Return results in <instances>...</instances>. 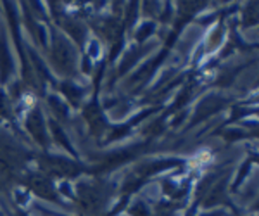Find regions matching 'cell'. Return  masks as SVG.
<instances>
[{"instance_id": "cell-1", "label": "cell", "mask_w": 259, "mask_h": 216, "mask_svg": "<svg viewBox=\"0 0 259 216\" xmlns=\"http://www.w3.org/2000/svg\"><path fill=\"white\" fill-rule=\"evenodd\" d=\"M9 126H0V187H18L24 173L30 169L36 151L28 147Z\"/></svg>"}, {"instance_id": "cell-2", "label": "cell", "mask_w": 259, "mask_h": 216, "mask_svg": "<svg viewBox=\"0 0 259 216\" xmlns=\"http://www.w3.org/2000/svg\"><path fill=\"white\" fill-rule=\"evenodd\" d=\"M73 190L78 216H104L111 199L118 192V184L107 175H85L78 178Z\"/></svg>"}, {"instance_id": "cell-3", "label": "cell", "mask_w": 259, "mask_h": 216, "mask_svg": "<svg viewBox=\"0 0 259 216\" xmlns=\"http://www.w3.org/2000/svg\"><path fill=\"white\" fill-rule=\"evenodd\" d=\"M45 54L50 64L49 69L61 80H74L80 74V51L52 23L49 24V49Z\"/></svg>"}, {"instance_id": "cell-4", "label": "cell", "mask_w": 259, "mask_h": 216, "mask_svg": "<svg viewBox=\"0 0 259 216\" xmlns=\"http://www.w3.org/2000/svg\"><path fill=\"white\" fill-rule=\"evenodd\" d=\"M187 161L182 157H175V156H166V157H149V159L139 161L132 169H128L124 173V177L121 178V182L118 184V192L119 197H130L135 192L147 184L149 180H152L156 175L164 173L168 169H175L178 166H183Z\"/></svg>"}, {"instance_id": "cell-5", "label": "cell", "mask_w": 259, "mask_h": 216, "mask_svg": "<svg viewBox=\"0 0 259 216\" xmlns=\"http://www.w3.org/2000/svg\"><path fill=\"white\" fill-rule=\"evenodd\" d=\"M33 163L36 164V171L49 177L50 180L69 182L74 178H81L85 175H94L92 164L81 163V159H73L64 154H54V152H36Z\"/></svg>"}, {"instance_id": "cell-6", "label": "cell", "mask_w": 259, "mask_h": 216, "mask_svg": "<svg viewBox=\"0 0 259 216\" xmlns=\"http://www.w3.org/2000/svg\"><path fill=\"white\" fill-rule=\"evenodd\" d=\"M106 66H107L106 59H102L100 64L94 69L95 90H94V94H92L90 101H87L81 106V116L87 123L89 134L92 139H95L99 144L102 142V139L106 137L107 130H109V126H111L109 118L106 116V111L102 109V102H100V83H102V78H104V74H106L104 73L106 71Z\"/></svg>"}, {"instance_id": "cell-7", "label": "cell", "mask_w": 259, "mask_h": 216, "mask_svg": "<svg viewBox=\"0 0 259 216\" xmlns=\"http://www.w3.org/2000/svg\"><path fill=\"white\" fill-rule=\"evenodd\" d=\"M2 7L6 11L7 16V24H9V30L12 35V41H14L16 49H18V56L21 61V81L31 90V92H36L44 97L41 94V89L38 85V80H36L35 73H33V68L30 64V59H28L26 49H24V38H23V31H21V18H19V6L16 2H2Z\"/></svg>"}, {"instance_id": "cell-8", "label": "cell", "mask_w": 259, "mask_h": 216, "mask_svg": "<svg viewBox=\"0 0 259 216\" xmlns=\"http://www.w3.org/2000/svg\"><path fill=\"white\" fill-rule=\"evenodd\" d=\"M19 185L24 187L28 192L33 194L35 197L41 199V201L57 204V206L64 207L66 211H73V207L68 204V201H64V199L61 197L56 182L50 180L49 177L41 175V173L36 171V169H31V168L28 169V171L23 175V178H21Z\"/></svg>"}, {"instance_id": "cell-9", "label": "cell", "mask_w": 259, "mask_h": 216, "mask_svg": "<svg viewBox=\"0 0 259 216\" xmlns=\"http://www.w3.org/2000/svg\"><path fill=\"white\" fill-rule=\"evenodd\" d=\"M232 171L233 169H225L223 173L220 175L218 180L212 184L207 192L204 194L202 201H200V207H204L206 211H211V209H225V206L232 207L235 211L237 216H242L239 211H237L235 204L233 201L230 199V178H232Z\"/></svg>"}, {"instance_id": "cell-10", "label": "cell", "mask_w": 259, "mask_h": 216, "mask_svg": "<svg viewBox=\"0 0 259 216\" xmlns=\"http://www.w3.org/2000/svg\"><path fill=\"white\" fill-rule=\"evenodd\" d=\"M24 134H28L31 142L40 147V152H50L52 142H50L47 118L40 104H35L26 114H24Z\"/></svg>"}, {"instance_id": "cell-11", "label": "cell", "mask_w": 259, "mask_h": 216, "mask_svg": "<svg viewBox=\"0 0 259 216\" xmlns=\"http://www.w3.org/2000/svg\"><path fill=\"white\" fill-rule=\"evenodd\" d=\"M230 104H232V97H228V95L214 92V90L206 94L197 104H195L194 113H192V118L189 124L185 126V130H192L194 126L204 123L206 119H209L212 114H218L220 111H223Z\"/></svg>"}, {"instance_id": "cell-12", "label": "cell", "mask_w": 259, "mask_h": 216, "mask_svg": "<svg viewBox=\"0 0 259 216\" xmlns=\"http://www.w3.org/2000/svg\"><path fill=\"white\" fill-rule=\"evenodd\" d=\"M152 49H154V44L147 41V44H144V45H137V44L132 45V47H130L126 52L121 54L119 64L116 66L114 69H112L109 85H114V83L118 81L119 78L128 76L130 71H132V69L137 66V62H139L140 59H144V57L147 56V54L152 52Z\"/></svg>"}, {"instance_id": "cell-13", "label": "cell", "mask_w": 259, "mask_h": 216, "mask_svg": "<svg viewBox=\"0 0 259 216\" xmlns=\"http://www.w3.org/2000/svg\"><path fill=\"white\" fill-rule=\"evenodd\" d=\"M56 89L57 94L73 109H81V106L85 104L87 94H89V89L85 85H80V83H76L74 80H59L56 83Z\"/></svg>"}, {"instance_id": "cell-14", "label": "cell", "mask_w": 259, "mask_h": 216, "mask_svg": "<svg viewBox=\"0 0 259 216\" xmlns=\"http://www.w3.org/2000/svg\"><path fill=\"white\" fill-rule=\"evenodd\" d=\"M14 74V59H12L9 36L6 28H0V87L6 89Z\"/></svg>"}, {"instance_id": "cell-15", "label": "cell", "mask_w": 259, "mask_h": 216, "mask_svg": "<svg viewBox=\"0 0 259 216\" xmlns=\"http://www.w3.org/2000/svg\"><path fill=\"white\" fill-rule=\"evenodd\" d=\"M47 128H49V135H50V142L54 145H57V147H61L62 151H66L69 154V157H73V159H80V154H78L76 147H74L73 144H71L68 134H66L64 126H62L61 123H57L54 118H47Z\"/></svg>"}, {"instance_id": "cell-16", "label": "cell", "mask_w": 259, "mask_h": 216, "mask_svg": "<svg viewBox=\"0 0 259 216\" xmlns=\"http://www.w3.org/2000/svg\"><path fill=\"white\" fill-rule=\"evenodd\" d=\"M44 99H45V104H47L50 118H54L57 123H61V124L69 121L71 107L68 106V102H66L59 94L49 92V94L44 95Z\"/></svg>"}, {"instance_id": "cell-17", "label": "cell", "mask_w": 259, "mask_h": 216, "mask_svg": "<svg viewBox=\"0 0 259 216\" xmlns=\"http://www.w3.org/2000/svg\"><path fill=\"white\" fill-rule=\"evenodd\" d=\"M257 163V157H256V152H252L250 156H247V159L240 164L239 171H237V177L233 182H230V192H239V189L244 185V182L247 180L249 173H250V168Z\"/></svg>"}, {"instance_id": "cell-18", "label": "cell", "mask_w": 259, "mask_h": 216, "mask_svg": "<svg viewBox=\"0 0 259 216\" xmlns=\"http://www.w3.org/2000/svg\"><path fill=\"white\" fill-rule=\"evenodd\" d=\"M157 31V21H150V19H145L144 23L140 24V26H137L135 30V41L137 45H144L147 44L150 40V36L154 35V33Z\"/></svg>"}, {"instance_id": "cell-19", "label": "cell", "mask_w": 259, "mask_h": 216, "mask_svg": "<svg viewBox=\"0 0 259 216\" xmlns=\"http://www.w3.org/2000/svg\"><path fill=\"white\" fill-rule=\"evenodd\" d=\"M257 24V2H249L242 7V21L240 26L242 30H247L250 26Z\"/></svg>"}, {"instance_id": "cell-20", "label": "cell", "mask_w": 259, "mask_h": 216, "mask_svg": "<svg viewBox=\"0 0 259 216\" xmlns=\"http://www.w3.org/2000/svg\"><path fill=\"white\" fill-rule=\"evenodd\" d=\"M124 209H126L128 216H152V209H150V206L142 197L130 199V202Z\"/></svg>"}, {"instance_id": "cell-21", "label": "cell", "mask_w": 259, "mask_h": 216, "mask_svg": "<svg viewBox=\"0 0 259 216\" xmlns=\"http://www.w3.org/2000/svg\"><path fill=\"white\" fill-rule=\"evenodd\" d=\"M180 209L178 204H175V202L168 201V199H162V201L156 202L152 207V216H178L177 211Z\"/></svg>"}, {"instance_id": "cell-22", "label": "cell", "mask_w": 259, "mask_h": 216, "mask_svg": "<svg viewBox=\"0 0 259 216\" xmlns=\"http://www.w3.org/2000/svg\"><path fill=\"white\" fill-rule=\"evenodd\" d=\"M221 137H223L225 142L230 144V142H239L242 139H249V134L242 130V128H227V130L221 134Z\"/></svg>"}, {"instance_id": "cell-23", "label": "cell", "mask_w": 259, "mask_h": 216, "mask_svg": "<svg viewBox=\"0 0 259 216\" xmlns=\"http://www.w3.org/2000/svg\"><path fill=\"white\" fill-rule=\"evenodd\" d=\"M0 204H2V202H0ZM0 207H2V211L6 213V216H31L26 209H24V207H19V206H16V204H12V206L2 204Z\"/></svg>"}, {"instance_id": "cell-24", "label": "cell", "mask_w": 259, "mask_h": 216, "mask_svg": "<svg viewBox=\"0 0 259 216\" xmlns=\"http://www.w3.org/2000/svg\"><path fill=\"white\" fill-rule=\"evenodd\" d=\"M195 216H228L227 209H211V211H202V213Z\"/></svg>"}, {"instance_id": "cell-25", "label": "cell", "mask_w": 259, "mask_h": 216, "mask_svg": "<svg viewBox=\"0 0 259 216\" xmlns=\"http://www.w3.org/2000/svg\"><path fill=\"white\" fill-rule=\"evenodd\" d=\"M242 216H256V211H252L250 214H249V213H245V214H242Z\"/></svg>"}]
</instances>
